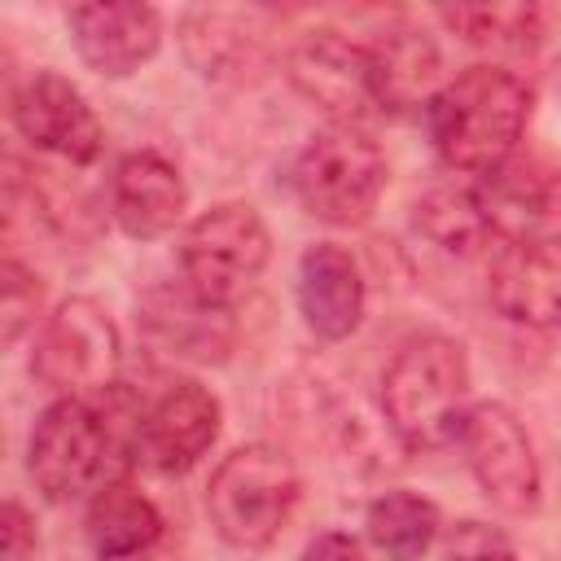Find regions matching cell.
<instances>
[{"label":"cell","instance_id":"cell-1","mask_svg":"<svg viewBox=\"0 0 561 561\" xmlns=\"http://www.w3.org/2000/svg\"><path fill=\"white\" fill-rule=\"evenodd\" d=\"M136 430H140V408L118 386L101 394L57 399L39 412L26 443L31 482L48 500H75L79 491H101L123 473L127 456H140Z\"/></svg>","mask_w":561,"mask_h":561},{"label":"cell","instance_id":"cell-2","mask_svg":"<svg viewBox=\"0 0 561 561\" xmlns=\"http://www.w3.org/2000/svg\"><path fill=\"white\" fill-rule=\"evenodd\" d=\"M430 140L456 171H495L530 123V88L504 66H469L430 96Z\"/></svg>","mask_w":561,"mask_h":561},{"label":"cell","instance_id":"cell-3","mask_svg":"<svg viewBox=\"0 0 561 561\" xmlns=\"http://www.w3.org/2000/svg\"><path fill=\"white\" fill-rule=\"evenodd\" d=\"M469 364L460 342L443 333L408 337L381 373V412L408 451L456 443L469 412Z\"/></svg>","mask_w":561,"mask_h":561},{"label":"cell","instance_id":"cell-4","mask_svg":"<svg viewBox=\"0 0 561 561\" xmlns=\"http://www.w3.org/2000/svg\"><path fill=\"white\" fill-rule=\"evenodd\" d=\"M298 495H302V482L294 460L267 443H250L224 456L219 469L210 473L206 513L224 543L241 552H259L289 526Z\"/></svg>","mask_w":561,"mask_h":561},{"label":"cell","instance_id":"cell-5","mask_svg":"<svg viewBox=\"0 0 561 561\" xmlns=\"http://www.w3.org/2000/svg\"><path fill=\"white\" fill-rule=\"evenodd\" d=\"M386 153L359 127H333L316 136L289 171L298 206L333 228H355L377 210L386 188Z\"/></svg>","mask_w":561,"mask_h":561},{"label":"cell","instance_id":"cell-6","mask_svg":"<svg viewBox=\"0 0 561 561\" xmlns=\"http://www.w3.org/2000/svg\"><path fill=\"white\" fill-rule=\"evenodd\" d=\"M272 259V232L263 215L245 202H219L206 215H197L180 245L184 280L210 298L232 302Z\"/></svg>","mask_w":561,"mask_h":561},{"label":"cell","instance_id":"cell-7","mask_svg":"<svg viewBox=\"0 0 561 561\" xmlns=\"http://www.w3.org/2000/svg\"><path fill=\"white\" fill-rule=\"evenodd\" d=\"M31 373L61 399L110 390L118 373V329L105 307L92 298H66L35 337Z\"/></svg>","mask_w":561,"mask_h":561},{"label":"cell","instance_id":"cell-8","mask_svg":"<svg viewBox=\"0 0 561 561\" xmlns=\"http://www.w3.org/2000/svg\"><path fill=\"white\" fill-rule=\"evenodd\" d=\"M469 473L482 495L504 513H530L539 504V460L526 425L504 403H473L456 434Z\"/></svg>","mask_w":561,"mask_h":561},{"label":"cell","instance_id":"cell-9","mask_svg":"<svg viewBox=\"0 0 561 561\" xmlns=\"http://www.w3.org/2000/svg\"><path fill=\"white\" fill-rule=\"evenodd\" d=\"M289 79L307 101H316L342 127L381 114L368 44L342 31H307L289 48Z\"/></svg>","mask_w":561,"mask_h":561},{"label":"cell","instance_id":"cell-10","mask_svg":"<svg viewBox=\"0 0 561 561\" xmlns=\"http://www.w3.org/2000/svg\"><path fill=\"white\" fill-rule=\"evenodd\" d=\"M13 127L44 153H57L66 162H96L105 131L101 118L92 114V105L83 101V92L57 75V70H35L13 88Z\"/></svg>","mask_w":561,"mask_h":561},{"label":"cell","instance_id":"cell-11","mask_svg":"<svg viewBox=\"0 0 561 561\" xmlns=\"http://www.w3.org/2000/svg\"><path fill=\"white\" fill-rule=\"evenodd\" d=\"M219 399L197 381H171L140 408L136 447L158 473H188L219 438Z\"/></svg>","mask_w":561,"mask_h":561},{"label":"cell","instance_id":"cell-12","mask_svg":"<svg viewBox=\"0 0 561 561\" xmlns=\"http://www.w3.org/2000/svg\"><path fill=\"white\" fill-rule=\"evenodd\" d=\"M184 57L215 83H254L272 66V22L263 9H197L180 22Z\"/></svg>","mask_w":561,"mask_h":561},{"label":"cell","instance_id":"cell-13","mask_svg":"<svg viewBox=\"0 0 561 561\" xmlns=\"http://www.w3.org/2000/svg\"><path fill=\"white\" fill-rule=\"evenodd\" d=\"M140 329L158 351L197 364H219L237 342L232 307L202 298L188 280L153 285L140 298Z\"/></svg>","mask_w":561,"mask_h":561},{"label":"cell","instance_id":"cell-14","mask_svg":"<svg viewBox=\"0 0 561 561\" xmlns=\"http://www.w3.org/2000/svg\"><path fill=\"white\" fill-rule=\"evenodd\" d=\"M66 26H70L79 57L96 75H110V79L140 70L162 44V13L153 4H136V0L75 4V9H66Z\"/></svg>","mask_w":561,"mask_h":561},{"label":"cell","instance_id":"cell-15","mask_svg":"<svg viewBox=\"0 0 561 561\" xmlns=\"http://www.w3.org/2000/svg\"><path fill=\"white\" fill-rule=\"evenodd\" d=\"M491 302L526 329H561V237H517L491 263Z\"/></svg>","mask_w":561,"mask_h":561},{"label":"cell","instance_id":"cell-16","mask_svg":"<svg viewBox=\"0 0 561 561\" xmlns=\"http://www.w3.org/2000/svg\"><path fill=\"white\" fill-rule=\"evenodd\" d=\"M364 276L351 250L337 241H316L298 259V311L307 329L324 342H342L364 320Z\"/></svg>","mask_w":561,"mask_h":561},{"label":"cell","instance_id":"cell-17","mask_svg":"<svg viewBox=\"0 0 561 561\" xmlns=\"http://www.w3.org/2000/svg\"><path fill=\"white\" fill-rule=\"evenodd\" d=\"M110 206H114V219L123 224V232L162 237L180 224V215L188 206V188H184V175L175 171V162H167L153 149H136L114 167Z\"/></svg>","mask_w":561,"mask_h":561},{"label":"cell","instance_id":"cell-18","mask_svg":"<svg viewBox=\"0 0 561 561\" xmlns=\"http://www.w3.org/2000/svg\"><path fill=\"white\" fill-rule=\"evenodd\" d=\"M478 197L486 206L491 228L517 241V237H526L530 224L552 215V206L561 197V171L539 153H513L495 171H486Z\"/></svg>","mask_w":561,"mask_h":561},{"label":"cell","instance_id":"cell-19","mask_svg":"<svg viewBox=\"0 0 561 561\" xmlns=\"http://www.w3.org/2000/svg\"><path fill=\"white\" fill-rule=\"evenodd\" d=\"M162 526L167 522H162L158 504L145 491H136L131 482H123V478L105 482L92 495L88 522H83L96 561H131V557H145L162 539Z\"/></svg>","mask_w":561,"mask_h":561},{"label":"cell","instance_id":"cell-20","mask_svg":"<svg viewBox=\"0 0 561 561\" xmlns=\"http://www.w3.org/2000/svg\"><path fill=\"white\" fill-rule=\"evenodd\" d=\"M368 57H373V83H377L381 114L430 101L443 61H438V48L425 31L386 26V31H377V39H368Z\"/></svg>","mask_w":561,"mask_h":561},{"label":"cell","instance_id":"cell-21","mask_svg":"<svg viewBox=\"0 0 561 561\" xmlns=\"http://www.w3.org/2000/svg\"><path fill=\"white\" fill-rule=\"evenodd\" d=\"M368 539L386 561H421L438 539V508L416 491H386L364 513Z\"/></svg>","mask_w":561,"mask_h":561},{"label":"cell","instance_id":"cell-22","mask_svg":"<svg viewBox=\"0 0 561 561\" xmlns=\"http://www.w3.org/2000/svg\"><path fill=\"white\" fill-rule=\"evenodd\" d=\"M416 228L447 254H478L486 237H495L478 188H460V184L430 188L416 202Z\"/></svg>","mask_w":561,"mask_h":561},{"label":"cell","instance_id":"cell-23","mask_svg":"<svg viewBox=\"0 0 561 561\" xmlns=\"http://www.w3.org/2000/svg\"><path fill=\"white\" fill-rule=\"evenodd\" d=\"M438 18L460 39L491 53H530L543 35V13L535 4H456Z\"/></svg>","mask_w":561,"mask_h":561},{"label":"cell","instance_id":"cell-24","mask_svg":"<svg viewBox=\"0 0 561 561\" xmlns=\"http://www.w3.org/2000/svg\"><path fill=\"white\" fill-rule=\"evenodd\" d=\"M44 307V285L39 276L9 250L4 267H0V320H4V346H13L26 329H35Z\"/></svg>","mask_w":561,"mask_h":561},{"label":"cell","instance_id":"cell-25","mask_svg":"<svg viewBox=\"0 0 561 561\" xmlns=\"http://www.w3.org/2000/svg\"><path fill=\"white\" fill-rule=\"evenodd\" d=\"M443 561H517V552L500 530L465 522V526L451 530V539L443 548Z\"/></svg>","mask_w":561,"mask_h":561},{"label":"cell","instance_id":"cell-26","mask_svg":"<svg viewBox=\"0 0 561 561\" xmlns=\"http://www.w3.org/2000/svg\"><path fill=\"white\" fill-rule=\"evenodd\" d=\"M0 543H4V561H31L35 557V526L18 500H9L0 513Z\"/></svg>","mask_w":561,"mask_h":561},{"label":"cell","instance_id":"cell-27","mask_svg":"<svg viewBox=\"0 0 561 561\" xmlns=\"http://www.w3.org/2000/svg\"><path fill=\"white\" fill-rule=\"evenodd\" d=\"M298 561H364V552H359V543H355L351 535L324 530V535H316V539L302 548Z\"/></svg>","mask_w":561,"mask_h":561}]
</instances>
